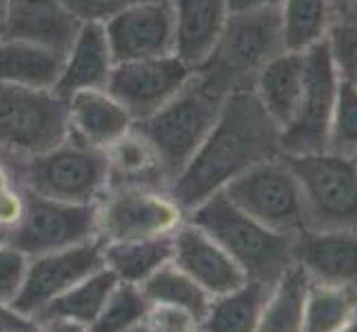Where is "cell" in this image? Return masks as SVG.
<instances>
[{
	"mask_svg": "<svg viewBox=\"0 0 357 332\" xmlns=\"http://www.w3.org/2000/svg\"><path fill=\"white\" fill-rule=\"evenodd\" d=\"M278 16L284 52H309L328 38L337 11L331 0H284Z\"/></svg>",
	"mask_w": 357,
	"mask_h": 332,
	"instance_id": "obj_27",
	"label": "cell"
},
{
	"mask_svg": "<svg viewBox=\"0 0 357 332\" xmlns=\"http://www.w3.org/2000/svg\"><path fill=\"white\" fill-rule=\"evenodd\" d=\"M337 332H357V317L353 319V322H349L344 328H340Z\"/></svg>",
	"mask_w": 357,
	"mask_h": 332,
	"instance_id": "obj_43",
	"label": "cell"
},
{
	"mask_svg": "<svg viewBox=\"0 0 357 332\" xmlns=\"http://www.w3.org/2000/svg\"><path fill=\"white\" fill-rule=\"evenodd\" d=\"M96 237L98 204L58 202L22 189V213L11 226L7 244L27 257H38Z\"/></svg>",
	"mask_w": 357,
	"mask_h": 332,
	"instance_id": "obj_9",
	"label": "cell"
},
{
	"mask_svg": "<svg viewBox=\"0 0 357 332\" xmlns=\"http://www.w3.org/2000/svg\"><path fill=\"white\" fill-rule=\"evenodd\" d=\"M195 69L176 54L116 63L107 91L129 111L133 122L149 118L193 80Z\"/></svg>",
	"mask_w": 357,
	"mask_h": 332,
	"instance_id": "obj_13",
	"label": "cell"
},
{
	"mask_svg": "<svg viewBox=\"0 0 357 332\" xmlns=\"http://www.w3.org/2000/svg\"><path fill=\"white\" fill-rule=\"evenodd\" d=\"M225 97H218L206 91L202 84L193 80L178 95L160 106L155 113L135 122L144 138L155 149L169 184L178 177L180 171L198 151V146L211 131L218 120Z\"/></svg>",
	"mask_w": 357,
	"mask_h": 332,
	"instance_id": "obj_4",
	"label": "cell"
},
{
	"mask_svg": "<svg viewBox=\"0 0 357 332\" xmlns=\"http://www.w3.org/2000/svg\"><path fill=\"white\" fill-rule=\"evenodd\" d=\"M20 187L49 200L98 204L109 191L107 153L67 135L56 149L24 157Z\"/></svg>",
	"mask_w": 357,
	"mask_h": 332,
	"instance_id": "obj_5",
	"label": "cell"
},
{
	"mask_svg": "<svg viewBox=\"0 0 357 332\" xmlns=\"http://www.w3.org/2000/svg\"><path fill=\"white\" fill-rule=\"evenodd\" d=\"M200 226L231 255L246 279L273 281L295 264V239L293 235L271 230L251 215L233 204L225 191L198 204L184 217Z\"/></svg>",
	"mask_w": 357,
	"mask_h": 332,
	"instance_id": "obj_3",
	"label": "cell"
},
{
	"mask_svg": "<svg viewBox=\"0 0 357 332\" xmlns=\"http://www.w3.org/2000/svg\"><path fill=\"white\" fill-rule=\"evenodd\" d=\"M295 262L317 284L357 288V230H304L295 239Z\"/></svg>",
	"mask_w": 357,
	"mask_h": 332,
	"instance_id": "obj_16",
	"label": "cell"
},
{
	"mask_svg": "<svg viewBox=\"0 0 357 332\" xmlns=\"http://www.w3.org/2000/svg\"><path fill=\"white\" fill-rule=\"evenodd\" d=\"M29 257L11 248L9 244L0 246V301L11 303L16 299V294L27 275Z\"/></svg>",
	"mask_w": 357,
	"mask_h": 332,
	"instance_id": "obj_34",
	"label": "cell"
},
{
	"mask_svg": "<svg viewBox=\"0 0 357 332\" xmlns=\"http://www.w3.org/2000/svg\"><path fill=\"white\" fill-rule=\"evenodd\" d=\"M184 217L167 191L109 187L98 202V237L102 242H133L169 235Z\"/></svg>",
	"mask_w": 357,
	"mask_h": 332,
	"instance_id": "obj_11",
	"label": "cell"
},
{
	"mask_svg": "<svg viewBox=\"0 0 357 332\" xmlns=\"http://www.w3.org/2000/svg\"><path fill=\"white\" fill-rule=\"evenodd\" d=\"M200 332H202V330H200Z\"/></svg>",
	"mask_w": 357,
	"mask_h": 332,
	"instance_id": "obj_46",
	"label": "cell"
},
{
	"mask_svg": "<svg viewBox=\"0 0 357 332\" xmlns=\"http://www.w3.org/2000/svg\"><path fill=\"white\" fill-rule=\"evenodd\" d=\"M306 84V52H282L260 71L253 95L266 116L284 131L298 113Z\"/></svg>",
	"mask_w": 357,
	"mask_h": 332,
	"instance_id": "obj_20",
	"label": "cell"
},
{
	"mask_svg": "<svg viewBox=\"0 0 357 332\" xmlns=\"http://www.w3.org/2000/svg\"><path fill=\"white\" fill-rule=\"evenodd\" d=\"M65 3L80 22L105 24L107 20L122 14L125 9L135 7L140 3H149V0H65Z\"/></svg>",
	"mask_w": 357,
	"mask_h": 332,
	"instance_id": "obj_36",
	"label": "cell"
},
{
	"mask_svg": "<svg viewBox=\"0 0 357 332\" xmlns=\"http://www.w3.org/2000/svg\"><path fill=\"white\" fill-rule=\"evenodd\" d=\"M174 262L211 297L240 288L246 275L211 235L184 219L174 230Z\"/></svg>",
	"mask_w": 357,
	"mask_h": 332,
	"instance_id": "obj_15",
	"label": "cell"
},
{
	"mask_svg": "<svg viewBox=\"0 0 357 332\" xmlns=\"http://www.w3.org/2000/svg\"><path fill=\"white\" fill-rule=\"evenodd\" d=\"M337 89L340 78L324 40L306 52L304 95L293 122L280 133L282 155H309L328 151Z\"/></svg>",
	"mask_w": 357,
	"mask_h": 332,
	"instance_id": "obj_10",
	"label": "cell"
},
{
	"mask_svg": "<svg viewBox=\"0 0 357 332\" xmlns=\"http://www.w3.org/2000/svg\"><path fill=\"white\" fill-rule=\"evenodd\" d=\"M63 54L29 40L5 38L0 42V84L29 89H56Z\"/></svg>",
	"mask_w": 357,
	"mask_h": 332,
	"instance_id": "obj_23",
	"label": "cell"
},
{
	"mask_svg": "<svg viewBox=\"0 0 357 332\" xmlns=\"http://www.w3.org/2000/svg\"><path fill=\"white\" fill-rule=\"evenodd\" d=\"M9 226L7 224H3V221H0V246H5L7 244V239H9Z\"/></svg>",
	"mask_w": 357,
	"mask_h": 332,
	"instance_id": "obj_42",
	"label": "cell"
},
{
	"mask_svg": "<svg viewBox=\"0 0 357 332\" xmlns=\"http://www.w3.org/2000/svg\"><path fill=\"white\" fill-rule=\"evenodd\" d=\"M326 45L340 82L357 89V14L337 16L328 31Z\"/></svg>",
	"mask_w": 357,
	"mask_h": 332,
	"instance_id": "obj_32",
	"label": "cell"
},
{
	"mask_svg": "<svg viewBox=\"0 0 357 332\" xmlns=\"http://www.w3.org/2000/svg\"><path fill=\"white\" fill-rule=\"evenodd\" d=\"M116 63L176 54V22L171 0H149L105 22Z\"/></svg>",
	"mask_w": 357,
	"mask_h": 332,
	"instance_id": "obj_14",
	"label": "cell"
},
{
	"mask_svg": "<svg viewBox=\"0 0 357 332\" xmlns=\"http://www.w3.org/2000/svg\"><path fill=\"white\" fill-rule=\"evenodd\" d=\"M122 332H149L144 328V324H138V326H133V328H129V330H122Z\"/></svg>",
	"mask_w": 357,
	"mask_h": 332,
	"instance_id": "obj_44",
	"label": "cell"
},
{
	"mask_svg": "<svg viewBox=\"0 0 357 332\" xmlns=\"http://www.w3.org/2000/svg\"><path fill=\"white\" fill-rule=\"evenodd\" d=\"M282 52L278 9L231 11L220 38L193 76L218 97L253 91L260 71Z\"/></svg>",
	"mask_w": 357,
	"mask_h": 332,
	"instance_id": "obj_2",
	"label": "cell"
},
{
	"mask_svg": "<svg viewBox=\"0 0 357 332\" xmlns=\"http://www.w3.org/2000/svg\"><path fill=\"white\" fill-rule=\"evenodd\" d=\"M284 0H229L231 11H255V9H278Z\"/></svg>",
	"mask_w": 357,
	"mask_h": 332,
	"instance_id": "obj_39",
	"label": "cell"
},
{
	"mask_svg": "<svg viewBox=\"0 0 357 332\" xmlns=\"http://www.w3.org/2000/svg\"><path fill=\"white\" fill-rule=\"evenodd\" d=\"M355 14H357V0H355Z\"/></svg>",
	"mask_w": 357,
	"mask_h": 332,
	"instance_id": "obj_45",
	"label": "cell"
},
{
	"mask_svg": "<svg viewBox=\"0 0 357 332\" xmlns=\"http://www.w3.org/2000/svg\"><path fill=\"white\" fill-rule=\"evenodd\" d=\"M275 284V281H273ZM273 284L246 279L227 294L213 297L208 313L202 319V332H255Z\"/></svg>",
	"mask_w": 357,
	"mask_h": 332,
	"instance_id": "obj_24",
	"label": "cell"
},
{
	"mask_svg": "<svg viewBox=\"0 0 357 332\" xmlns=\"http://www.w3.org/2000/svg\"><path fill=\"white\" fill-rule=\"evenodd\" d=\"M69 135L67 97L56 89L0 84V153L33 157Z\"/></svg>",
	"mask_w": 357,
	"mask_h": 332,
	"instance_id": "obj_7",
	"label": "cell"
},
{
	"mask_svg": "<svg viewBox=\"0 0 357 332\" xmlns=\"http://www.w3.org/2000/svg\"><path fill=\"white\" fill-rule=\"evenodd\" d=\"M328 151L357 157V89L340 82L328 135Z\"/></svg>",
	"mask_w": 357,
	"mask_h": 332,
	"instance_id": "obj_33",
	"label": "cell"
},
{
	"mask_svg": "<svg viewBox=\"0 0 357 332\" xmlns=\"http://www.w3.org/2000/svg\"><path fill=\"white\" fill-rule=\"evenodd\" d=\"M118 281L120 279L107 266L96 270L93 275L82 279L80 284L69 288L54 301H49L43 310L33 315V322L40 324L47 322V319L60 317V319H73V322L84 324L89 328L96 322V317L100 315L102 306L107 303L109 294H112Z\"/></svg>",
	"mask_w": 357,
	"mask_h": 332,
	"instance_id": "obj_28",
	"label": "cell"
},
{
	"mask_svg": "<svg viewBox=\"0 0 357 332\" xmlns=\"http://www.w3.org/2000/svg\"><path fill=\"white\" fill-rule=\"evenodd\" d=\"M0 332H40V328L31 317H24L9 303L0 301Z\"/></svg>",
	"mask_w": 357,
	"mask_h": 332,
	"instance_id": "obj_37",
	"label": "cell"
},
{
	"mask_svg": "<svg viewBox=\"0 0 357 332\" xmlns=\"http://www.w3.org/2000/svg\"><path fill=\"white\" fill-rule=\"evenodd\" d=\"M40 332H89L84 324L73 322V319H47V322L38 324Z\"/></svg>",
	"mask_w": 357,
	"mask_h": 332,
	"instance_id": "obj_38",
	"label": "cell"
},
{
	"mask_svg": "<svg viewBox=\"0 0 357 332\" xmlns=\"http://www.w3.org/2000/svg\"><path fill=\"white\" fill-rule=\"evenodd\" d=\"M80 24L65 0H9L7 38L29 40L65 56Z\"/></svg>",
	"mask_w": 357,
	"mask_h": 332,
	"instance_id": "obj_19",
	"label": "cell"
},
{
	"mask_svg": "<svg viewBox=\"0 0 357 332\" xmlns=\"http://www.w3.org/2000/svg\"><path fill=\"white\" fill-rule=\"evenodd\" d=\"M309 286V273L298 262L289 266L271 288L255 332H304Z\"/></svg>",
	"mask_w": 357,
	"mask_h": 332,
	"instance_id": "obj_25",
	"label": "cell"
},
{
	"mask_svg": "<svg viewBox=\"0 0 357 332\" xmlns=\"http://www.w3.org/2000/svg\"><path fill=\"white\" fill-rule=\"evenodd\" d=\"M102 257H105V266L120 281L142 284L160 266L174 260V232L149 237V239L105 242Z\"/></svg>",
	"mask_w": 357,
	"mask_h": 332,
	"instance_id": "obj_26",
	"label": "cell"
},
{
	"mask_svg": "<svg viewBox=\"0 0 357 332\" xmlns=\"http://www.w3.org/2000/svg\"><path fill=\"white\" fill-rule=\"evenodd\" d=\"M151 301L144 297L138 284L118 281L116 288L109 294L100 315L89 326V332H122L144 322Z\"/></svg>",
	"mask_w": 357,
	"mask_h": 332,
	"instance_id": "obj_31",
	"label": "cell"
},
{
	"mask_svg": "<svg viewBox=\"0 0 357 332\" xmlns=\"http://www.w3.org/2000/svg\"><path fill=\"white\" fill-rule=\"evenodd\" d=\"M138 286L151 303L187 310L198 324H202V319L208 313V306L213 301L211 294L195 284L187 273H182L174 262L160 266L153 275H149Z\"/></svg>",
	"mask_w": 357,
	"mask_h": 332,
	"instance_id": "obj_29",
	"label": "cell"
},
{
	"mask_svg": "<svg viewBox=\"0 0 357 332\" xmlns=\"http://www.w3.org/2000/svg\"><path fill=\"white\" fill-rule=\"evenodd\" d=\"M7 20H9V0H0V42L7 38Z\"/></svg>",
	"mask_w": 357,
	"mask_h": 332,
	"instance_id": "obj_40",
	"label": "cell"
},
{
	"mask_svg": "<svg viewBox=\"0 0 357 332\" xmlns=\"http://www.w3.org/2000/svg\"><path fill=\"white\" fill-rule=\"evenodd\" d=\"M142 324L149 332H200V324L187 310L160 303H151Z\"/></svg>",
	"mask_w": 357,
	"mask_h": 332,
	"instance_id": "obj_35",
	"label": "cell"
},
{
	"mask_svg": "<svg viewBox=\"0 0 357 332\" xmlns=\"http://www.w3.org/2000/svg\"><path fill=\"white\" fill-rule=\"evenodd\" d=\"M102 246L105 242L96 237L63 251L29 257L27 275H24L16 299L9 306L16 313L33 319V315L43 310L49 301H54L69 288L80 284L96 270L105 268Z\"/></svg>",
	"mask_w": 357,
	"mask_h": 332,
	"instance_id": "obj_12",
	"label": "cell"
},
{
	"mask_svg": "<svg viewBox=\"0 0 357 332\" xmlns=\"http://www.w3.org/2000/svg\"><path fill=\"white\" fill-rule=\"evenodd\" d=\"M105 153L109 162V187H146L160 191L169 189L162 162H160L151 142L135 125Z\"/></svg>",
	"mask_w": 357,
	"mask_h": 332,
	"instance_id": "obj_22",
	"label": "cell"
},
{
	"mask_svg": "<svg viewBox=\"0 0 357 332\" xmlns=\"http://www.w3.org/2000/svg\"><path fill=\"white\" fill-rule=\"evenodd\" d=\"M357 317V288L317 284L311 279L304 332H337Z\"/></svg>",
	"mask_w": 357,
	"mask_h": 332,
	"instance_id": "obj_30",
	"label": "cell"
},
{
	"mask_svg": "<svg viewBox=\"0 0 357 332\" xmlns=\"http://www.w3.org/2000/svg\"><path fill=\"white\" fill-rule=\"evenodd\" d=\"M278 155H282L280 127L253 91L227 95L211 131L167 193L187 215L255 164Z\"/></svg>",
	"mask_w": 357,
	"mask_h": 332,
	"instance_id": "obj_1",
	"label": "cell"
},
{
	"mask_svg": "<svg viewBox=\"0 0 357 332\" xmlns=\"http://www.w3.org/2000/svg\"><path fill=\"white\" fill-rule=\"evenodd\" d=\"M176 22V56L198 67L213 49L231 16L229 0H171Z\"/></svg>",
	"mask_w": 357,
	"mask_h": 332,
	"instance_id": "obj_21",
	"label": "cell"
},
{
	"mask_svg": "<svg viewBox=\"0 0 357 332\" xmlns=\"http://www.w3.org/2000/svg\"><path fill=\"white\" fill-rule=\"evenodd\" d=\"M225 195L240 211L271 230L293 237L309 230L302 184L284 155L255 164L233 180L225 189Z\"/></svg>",
	"mask_w": 357,
	"mask_h": 332,
	"instance_id": "obj_6",
	"label": "cell"
},
{
	"mask_svg": "<svg viewBox=\"0 0 357 332\" xmlns=\"http://www.w3.org/2000/svg\"><path fill=\"white\" fill-rule=\"evenodd\" d=\"M284 159L302 184L309 228L357 230V157L322 151Z\"/></svg>",
	"mask_w": 357,
	"mask_h": 332,
	"instance_id": "obj_8",
	"label": "cell"
},
{
	"mask_svg": "<svg viewBox=\"0 0 357 332\" xmlns=\"http://www.w3.org/2000/svg\"><path fill=\"white\" fill-rule=\"evenodd\" d=\"M114 67L116 58L109 47L105 24L82 22L63 56L56 91L67 97L84 89H107Z\"/></svg>",
	"mask_w": 357,
	"mask_h": 332,
	"instance_id": "obj_18",
	"label": "cell"
},
{
	"mask_svg": "<svg viewBox=\"0 0 357 332\" xmlns=\"http://www.w3.org/2000/svg\"><path fill=\"white\" fill-rule=\"evenodd\" d=\"M69 138L107 151L133 129V118L107 89H84L67 95Z\"/></svg>",
	"mask_w": 357,
	"mask_h": 332,
	"instance_id": "obj_17",
	"label": "cell"
},
{
	"mask_svg": "<svg viewBox=\"0 0 357 332\" xmlns=\"http://www.w3.org/2000/svg\"><path fill=\"white\" fill-rule=\"evenodd\" d=\"M337 11V16H347V14H355V0H331Z\"/></svg>",
	"mask_w": 357,
	"mask_h": 332,
	"instance_id": "obj_41",
	"label": "cell"
}]
</instances>
